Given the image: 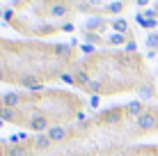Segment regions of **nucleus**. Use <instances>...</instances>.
I'll return each mask as SVG.
<instances>
[{
  "instance_id": "obj_14",
  "label": "nucleus",
  "mask_w": 158,
  "mask_h": 156,
  "mask_svg": "<svg viewBox=\"0 0 158 156\" xmlns=\"http://www.w3.org/2000/svg\"><path fill=\"white\" fill-rule=\"evenodd\" d=\"M124 41H126V35H119V32H115L112 37H108V44H112V46H122Z\"/></svg>"
},
{
  "instance_id": "obj_1",
  "label": "nucleus",
  "mask_w": 158,
  "mask_h": 156,
  "mask_svg": "<svg viewBox=\"0 0 158 156\" xmlns=\"http://www.w3.org/2000/svg\"><path fill=\"white\" fill-rule=\"evenodd\" d=\"M135 129H138V133H149L158 129V108H149L144 110L142 115L135 120Z\"/></svg>"
},
{
  "instance_id": "obj_10",
  "label": "nucleus",
  "mask_w": 158,
  "mask_h": 156,
  "mask_svg": "<svg viewBox=\"0 0 158 156\" xmlns=\"http://www.w3.org/2000/svg\"><path fill=\"white\" fill-rule=\"evenodd\" d=\"M138 94L142 96V99H149L151 94H154V85L151 83H144V85H138Z\"/></svg>"
},
{
  "instance_id": "obj_21",
  "label": "nucleus",
  "mask_w": 158,
  "mask_h": 156,
  "mask_svg": "<svg viewBox=\"0 0 158 156\" xmlns=\"http://www.w3.org/2000/svg\"><path fill=\"white\" fill-rule=\"evenodd\" d=\"M147 2H149V0H138V5H142V7H144Z\"/></svg>"
},
{
  "instance_id": "obj_18",
  "label": "nucleus",
  "mask_w": 158,
  "mask_h": 156,
  "mask_svg": "<svg viewBox=\"0 0 158 156\" xmlns=\"http://www.w3.org/2000/svg\"><path fill=\"white\" fill-rule=\"evenodd\" d=\"M80 51H83V53H92V51H94V46H92V44H83V46H80Z\"/></svg>"
},
{
  "instance_id": "obj_22",
  "label": "nucleus",
  "mask_w": 158,
  "mask_h": 156,
  "mask_svg": "<svg viewBox=\"0 0 158 156\" xmlns=\"http://www.w3.org/2000/svg\"><path fill=\"white\" fill-rule=\"evenodd\" d=\"M0 126H2V120H0Z\"/></svg>"
},
{
  "instance_id": "obj_12",
  "label": "nucleus",
  "mask_w": 158,
  "mask_h": 156,
  "mask_svg": "<svg viewBox=\"0 0 158 156\" xmlns=\"http://www.w3.org/2000/svg\"><path fill=\"white\" fill-rule=\"evenodd\" d=\"M85 28L87 30H103V28H106V21H103V19H89Z\"/></svg>"
},
{
  "instance_id": "obj_6",
  "label": "nucleus",
  "mask_w": 158,
  "mask_h": 156,
  "mask_svg": "<svg viewBox=\"0 0 158 156\" xmlns=\"http://www.w3.org/2000/svg\"><path fill=\"white\" fill-rule=\"evenodd\" d=\"M32 145H35L37 149H51L53 147V140L48 138V133H41V136L35 138V142H32Z\"/></svg>"
},
{
  "instance_id": "obj_19",
  "label": "nucleus",
  "mask_w": 158,
  "mask_h": 156,
  "mask_svg": "<svg viewBox=\"0 0 158 156\" xmlns=\"http://www.w3.org/2000/svg\"><path fill=\"white\" fill-rule=\"evenodd\" d=\"M62 30H64V32H71V30H73V23H64Z\"/></svg>"
},
{
  "instance_id": "obj_20",
  "label": "nucleus",
  "mask_w": 158,
  "mask_h": 156,
  "mask_svg": "<svg viewBox=\"0 0 158 156\" xmlns=\"http://www.w3.org/2000/svg\"><path fill=\"white\" fill-rule=\"evenodd\" d=\"M89 103H92V106H99V96L94 94V96H92V99H89Z\"/></svg>"
},
{
  "instance_id": "obj_3",
  "label": "nucleus",
  "mask_w": 158,
  "mask_h": 156,
  "mask_svg": "<svg viewBox=\"0 0 158 156\" xmlns=\"http://www.w3.org/2000/svg\"><path fill=\"white\" fill-rule=\"evenodd\" d=\"M48 138H51L53 142H62V140H67L71 133H69V129H64V126H51L48 129Z\"/></svg>"
},
{
  "instance_id": "obj_11",
  "label": "nucleus",
  "mask_w": 158,
  "mask_h": 156,
  "mask_svg": "<svg viewBox=\"0 0 158 156\" xmlns=\"http://www.w3.org/2000/svg\"><path fill=\"white\" fill-rule=\"evenodd\" d=\"M83 39L87 41V44H99V41H103L99 32H89V30H85V32H83Z\"/></svg>"
},
{
  "instance_id": "obj_15",
  "label": "nucleus",
  "mask_w": 158,
  "mask_h": 156,
  "mask_svg": "<svg viewBox=\"0 0 158 156\" xmlns=\"http://www.w3.org/2000/svg\"><path fill=\"white\" fill-rule=\"evenodd\" d=\"M108 12H112V14H117V12H122V9H124V2H122V0H117V2H112V5H108Z\"/></svg>"
},
{
  "instance_id": "obj_23",
  "label": "nucleus",
  "mask_w": 158,
  "mask_h": 156,
  "mask_svg": "<svg viewBox=\"0 0 158 156\" xmlns=\"http://www.w3.org/2000/svg\"><path fill=\"white\" fill-rule=\"evenodd\" d=\"M28 156H35V154H28Z\"/></svg>"
},
{
  "instance_id": "obj_16",
  "label": "nucleus",
  "mask_w": 158,
  "mask_h": 156,
  "mask_svg": "<svg viewBox=\"0 0 158 156\" xmlns=\"http://www.w3.org/2000/svg\"><path fill=\"white\" fill-rule=\"evenodd\" d=\"M147 46L154 51V48H158V35H149L147 37Z\"/></svg>"
},
{
  "instance_id": "obj_7",
  "label": "nucleus",
  "mask_w": 158,
  "mask_h": 156,
  "mask_svg": "<svg viewBox=\"0 0 158 156\" xmlns=\"http://www.w3.org/2000/svg\"><path fill=\"white\" fill-rule=\"evenodd\" d=\"M0 103L2 106H9V108H14V106H19L21 103V94H2L0 96Z\"/></svg>"
},
{
  "instance_id": "obj_8",
  "label": "nucleus",
  "mask_w": 158,
  "mask_h": 156,
  "mask_svg": "<svg viewBox=\"0 0 158 156\" xmlns=\"http://www.w3.org/2000/svg\"><path fill=\"white\" fill-rule=\"evenodd\" d=\"M67 12H69V5L67 2H53L51 9H48V14H51V16H64Z\"/></svg>"
},
{
  "instance_id": "obj_4",
  "label": "nucleus",
  "mask_w": 158,
  "mask_h": 156,
  "mask_svg": "<svg viewBox=\"0 0 158 156\" xmlns=\"http://www.w3.org/2000/svg\"><path fill=\"white\" fill-rule=\"evenodd\" d=\"M124 117V108H112L108 112H101L99 115V122H108V124H115V122H119Z\"/></svg>"
},
{
  "instance_id": "obj_17",
  "label": "nucleus",
  "mask_w": 158,
  "mask_h": 156,
  "mask_svg": "<svg viewBox=\"0 0 158 156\" xmlns=\"http://www.w3.org/2000/svg\"><path fill=\"white\" fill-rule=\"evenodd\" d=\"M133 51H138V44H135V41H126V53L131 55Z\"/></svg>"
},
{
  "instance_id": "obj_5",
  "label": "nucleus",
  "mask_w": 158,
  "mask_h": 156,
  "mask_svg": "<svg viewBox=\"0 0 158 156\" xmlns=\"http://www.w3.org/2000/svg\"><path fill=\"white\" fill-rule=\"evenodd\" d=\"M124 110H126L128 115H133L135 120H138V117L144 112V106L140 103V101H131V103H126V106H124Z\"/></svg>"
},
{
  "instance_id": "obj_9",
  "label": "nucleus",
  "mask_w": 158,
  "mask_h": 156,
  "mask_svg": "<svg viewBox=\"0 0 158 156\" xmlns=\"http://www.w3.org/2000/svg\"><path fill=\"white\" fill-rule=\"evenodd\" d=\"M14 108H9V106H2L0 103V120L2 122H16V117H14Z\"/></svg>"
},
{
  "instance_id": "obj_13",
  "label": "nucleus",
  "mask_w": 158,
  "mask_h": 156,
  "mask_svg": "<svg viewBox=\"0 0 158 156\" xmlns=\"http://www.w3.org/2000/svg\"><path fill=\"white\" fill-rule=\"evenodd\" d=\"M112 28H115L119 35H128V25H126L124 19H115V21H112Z\"/></svg>"
},
{
  "instance_id": "obj_2",
  "label": "nucleus",
  "mask_w": 158,
  "mask_h": 156,
  "mask_svg": "<svg viewBox=\"0 0 158 156\" xmlns=\"http://www.w3.org/2000/svg\"><path fill=\"white\" fill-rule=\"evenodd\" d=\"M51 122L46 120V115H35L28 120V131H48Z\"/></svg>"
}]
</instances>
